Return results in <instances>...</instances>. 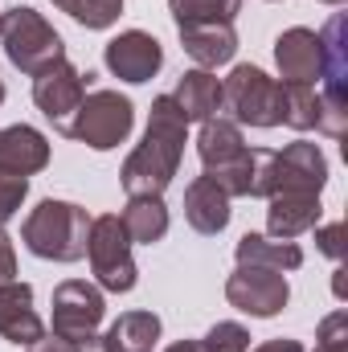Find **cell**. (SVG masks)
I'll return each instance as SVG.
<instances>
[{"mask_svg": "<svg viewBox=\"0 0 348 352\" xmlns=\"http://www.w3.org/2000/svg\"><path fill=\"white\" fill-rule=\"evenodd\" d=\"M188 144V119L176 107L173 94L152 98V115H148V131L140 140V148L123 160V192L127 197H164V188L173 184L180 156Z\"/></svg>", "mask_w": 348, "mask_h": 352, "instance_id": "1", "label": "cell"}, {"mask_svg": "<svg viewBox=\"0 0 348 352\" xmlns=\"http://www.w3.org/2000/svg\"><path fill=\"white\" fill-rule=\"evenodd\" d=\"M87 234L90 213L74 201H54L45 197L21 226V242L29 254L45 263H78L87 258Z\"/></svg>", "mask_w": 348, "mask_h": 352, "instance_id": "2", "label": "cell"}, {"mask_svg": "<svg viewBox=\"0 0 348 352\" xmlns=\"http://www.w3.org/2000/svg\"><path fill=\"white\" fill-rule=\"evenodd\" d=\"M0 41H4L8 66H17L29 78H37L41 70H50L54 62L66 58L62 33L37 8H29V4H17L8 12H0Z\"/></svg>", "mask_w": 348, "mask_h": 352, "instance_id": "3", "label": "cell"}, {"mask_svg": "<svg viewBox=\"0 0 348 352\" xmlns=\"http://www.w3.org/2000/svg\"><path fill=\"white\" fill-rule=\"evenodd\" d=\"M221 111L234 115L238 127H279L283 123V82L266 70L242 62L221 78Z\"/></svg>", "mask_w": 348, "mask_h": 352, "instance_id": "4", "label": "cell"}, {"mask_svg": "<svg viewBox=\"0 0 348 352\" xmlns=\"http://www.w3.org/2000/svg\"><path fill=\"white\" fill-rule=\"evenodd\" d=\"M131 127H135V107H131L127 94H119V90H90L78 102L66 135L94 148V152H111V148H119L131 135Z\"/></svg>", "mask_w": 348, "mask_h": 352, "instance_id": "5", "label": "cell"}, {"mask_svg": "<svg viewBox=\"0 0 348 352\" xmlns=\"http://www.w3.org/2000/svg\"><path fill=\"white\" fill-rule=\"evenodd\" d=\"M87 258H90V270H94V278H98L102 291L127 295L140 283V270H135V258H131V238H127L119 213L90 217Z\"/></svg>", "mask_w": 348, "mask_h": 352, "instance_id": "6", "label": "cell"}, {"mask_svg": "<svg viewBox=\"0 0 348 352\" xmlns=\"http://www.w3.org/2000/svg\"><path fill=\"white\" fill-rule=\"evenodd\" d=\"M102 316H107V303H102V291L94 283L66 278V283L54 287V320H50L54 336L83 344L90 336H98Z\"/></svg>", "mask_w": 348, "mask_h": 352, "instance_id": "7", "label": "cell"}, {"mask_svg": "<svg viewBox=\"0 0 348 352\" xmlns=\"http://www.w3.org/2000/svg\"><path fill=\"white\" fill-rule=\"evenodd\" d=\"M328 184V160L320 152V144L295 140L283 152H270L266 164V197L270 192H324Z\"/></svg>", "mask_w": 348, "mask_h": 352, "instance_id": "8", "label": "cell"}, {"mask_svg": "<svg viewBox=\"0 0 348 352\" xmlns=\"http://www.w3.org/2000/svg\"><path fill=\"white\" fill-rule=\"evenodd\" d=\"M94 74H83L78 66H70L66 58L62 62H54L50 70H41L37 78H33V102H37V111L66 135V127H70V119H74V111H78V102L87 98V87Z\"/></svg>", "mask_w": 348, "mask_h": 352, "instance_id": "9", "label": "cell"}, {"mask_svg": "<svg viewBox=\"0 0 348 352\" xmlns=\"http://www.w3.org/2000/svg\"><path fill=\"white\" fill-rule=\"evenodd\" d=\"M226 299H230L238 311L254 316V320H270V316H279V311L287 307L291 287H287V274H283V270L238 263V270L226 278Z\"/></svg>", "mask_w": 348, "mask_h": 352, "instance_id": "10", "label": "cell"}, {"mask_svg": "<svg viewBox=\"0 0 348 352\" xmlns=\"http://www.w3.org/2000/svg\"><path fill=\"white\" fill-rule=\"evenodd\" d=\"M102 62H107V70H111L115 78L140 87V82H152V78L160 74V66H164V50H160V41H156L152 33H144V29H127V33H119V37L107 41Z\"/></svg>", "mask_w": 348, "mask_h": 352, "instance_id": "11", "label": "cell"}, {"mask_svg": "<svg viewBox=\"0 0 348 352\" xmlns=\"http://www.w3.org/2000/svg\"><path fill=\"white\" fill-rule=\"evenodd\" d=\"M274 62H279V78L295 82V87H320L324 78V45L316 29H287L274 41Z\"/></svg>", "mask_w": 348, "mask_h": 352, "instance_id": "12", "label": "cell"}, {"mask_svg": "<svg viewBox=\"0 0 348 352\" xmlns=\"http://www.w3.org/2000/svg\"><path fill=\"white\" fill-rule=\"evenodd\" d=\"M320 197L316 192H270L266 197V238L295 242L299 234L320 226Z\"/></svg>", "mask_w": 348, "mask_h": 352, "instance_id": "13", "label": "cell"}, {"mask_svg": "<svg viewBox=\"0 0 348 352\" xmlns=\"http://www.w3.org/2000/svg\"><path fill=\"white\" fill-rule=\"evenodd\" d=\"M0 336L8 344H37L45 336L41 316L33 311V287L29 283H4L0 287Z\"/></svg>", "mask_w": 348, "mask_h": 352, "instance_id": "14", "label": "cell"}, {"mask_svg": "<svg viewBox=\"0 0 348 352\" xmlns=\"http://www.w3.org/2000/svg\"><path fill=\"white\" fill-rule=\"evenodd\" d=\"M50 164V140L29 127H0V173H17V176H33Z\"/></svg>", "mask_w": 348, "mask_h": 352, "instance_id": "15", "label": "cell"}, {"mask_svg": "<svg viewBox=\"0 0 348 352\" xmlns=\"http://www.w3.org/2000/svg\"><path fill=\"white\" fill-rule=\"evenodd\" d=\"M230 192L217 184V180H209V176H197L188 188H184V217H188V226L197 230V234H221L226 226H230Z\"/></svg>", "mask_w": 348, "mask_h": 352, "instance_id": "16", "label": "cell"}, {"mask_svg": "<svg viewBox=\"0 0 348 352\" xmlns=\"http://www.w3.org/2000/svg\"><path fill=\"white\" fill-rule=\"evenodd\" d=\"M184 54L201 66V70H217L238 54V33L234 25H193V29H176Z\"/></svg>", "mask_w": 348, "mask_h": 352, "instance_id": "17", "label": "cell"}, {"mask_svg": "<svg viewBox=\"0 0 348 352\" xmlns=\"http://www.w3.org/2000/svg\"><path fill=\"white\" fill-rule=\"evenodd\" d=\"M246 152V140H242V127L226 115H213L201 123V135H197V156L205 164V173H217L226 168L230 160H238Z\"/></svg>", "mask_w": 348, "mask_h": 352, "instance_id": "18", "label": "cell"}, {"mask_svg": "<svg viewBox=\"0 0 348 352\" xmlns=\"http://www.w3.org/2000/svg\"><path fill=\"white\" fill-rule=\"evenodd\" d=\"M173 98H176V107L184 111L188 123H205V119H213L221 111V78L213 70H201L197 66V70L180 74Z\"/></svg>", "mask_w": 348, "mask_h": 352, "instance_id": "19", "label": "cell"}, {"mask_svg": "<svg viewBox=\"0 0 348 352\" xmlns=\"http://www.w3.org/2000/svg\"><path fill=\"white\" fill-rule=\"evenodd\" d=\"M160 340V316L156 311H123L107 336H102V349L107 352H152Z\"/></svg>", "mask_w": 348, "mask_h": 352, "instance_id": "20", "label": "cell"}, {"mask_svg": "<svg viewBox=\"0 0 348 352\" xmlns=\"http://www.w3.org/2000/svg\"><path fill=\"white\" fill-rule=\"evenodd\" d=\"M123 230L140 246H156L168 234V205L164 197H127V209L119 213Z\"/></svg>", "mask_w": 348, "mask_h": 352, "instance_id": "21", "label": "cell"}, {"mask_svg": "<svg viewBox=\"0 0 348 352\" xmlns=\"http://www.w3.org/2000/svg\"><path fill=\"white\" fill-rule=\"evenodd\" d=\"M238 263L242 266H266V270H299L303 266V250L295 242H279L266 234H242L238 238Z\"/></svg>", "mask_w": 348, "mask_h": 352, "instance_id": "22", "label": "cell"}, {"mask_svg": "<svg viewBox=\"0 0 348 352\" xmlns=\"http://www.w3.org/2000/svg\"><path fill=\"white\" fill-rule=\"evenodd\" d=\"M176 29H193V25H234V16L242 12V0H168Z\"/></svg>", "mask_w": 348, "mask_h": 352, "instance_id": "23", "label": "cell"}, {"mask_svg": "<svg viewBox=\"0 0 348 352\" xmlns=\"http://www.w3.org/2000/svg\"><path fill=\"white\" fill-rule=\"evenodd\" d=\"M283 123L295 131H312L320 123V90L283 82Z\"/></svg>", "mask_w": 348, "mask_h": 352, "instance_id": "24", "label": "cell"}, {"mask_svg": "<svg viewBox=\"0 0 348 352\" xmlns=\"http://www.w3.org/2000/svg\"><path fill=\"white\" fill-rule=\"evenodd\" d=\"M54 4L87 29H111L123 12V0H54Z\"/></svg>", "mask_w": 348, "mask_h": 352, "instance_id": "25", "label": "cell"}, {"mask_svg": "<svg viewBox=\"0 0 348 352\" xmlns=\"http://www.w3.org/2000/svg\"><path fill=\"white\" fill-rule=\"evenodd\" d=\"M205 352H250V332L234 320H221L205 332Z\"/></svg>", "mask_w": 348, "mask_h": 352, "instance_id": "26", "label": "cell"}, {"mask_svg": "<svg viewBox=\"0 0 348 352\" xmlns=\"http://www.w3.org/2000/svg\"><path fill=\"white\" fill-rule=\"evenodd\" d=\"M29 197V176H17V173H0V230L21 213Z\"/></svg>", "mask_w": 348, "mask_h": 352, "instance_id": "27", "label": "cell"}, {"mask_svg": "<svg viewBox=\"0 0 348 352\" xmlns=\"http://www.w3.org/2000/svg\"><path fill=\"white\" fill-rule=\"evenodd\" d=\"M316 246L328 254V258H345V226L340 221H332V226H316Z\"/></svg>", "mask_w": 348, "mask_h": 352, "instance_id": "28", "label": "cell"}, {"mask_svg": "<svg viewBox=\"0 0 348 352\" xmlns=\"http://www.w3.org/2000/svg\"><path fill=\"white\" fill-rule=\"evenodd\" d=\"M12 278H17V250H12L8 234L0 230V287H4V283H12Z\"/></svg>", "mask_w": 348, "mask_h": 352, "instance_id": "29", "label": "cell"}, {"mask_svg": "<svg viewBox=\"0 0 348 352\" xmlns=\"http://www.w3.org/2000/svg\"><path fill=\"white\" fill-rule=\"evenodd\" d=\"M29 352H78V344L62 340V336H41L37 344H29Z\"/></svg>", "mask_w": 348, "mask_h": 352, "instance_id": "30", "label": "cell"}, {"mask_svg": "<svg viewBox=\"0 0 348 352\" xmlns=\"http://www.w3.org/2000/svg\"><path fill=\"white\" fill-rule=\"evenodd\" d=\"M250 352H303V344L291 340V336H279V340H262L259 349H250Z\"/></svg>", "mask_w": 348, "mask_h": 352, "instance_id": "31", "label": "cell"}, {"mask_svg": "<svg viewBox=\"0 0 348 352\" xmlns=\"http://www.w3.org/2000/svg\"><path fill=\"white\" fill-rule=\"evenodd\" d=\"M164 352H205V344H201V340H176V344H168Z\"/></svg>", "mask_w": 348, "mask_h": 352, "instance_id": "32", "label": "cell"}, {"mask_svg": "<svg viewBox=\"0 0 348 352\" xmlns=\"http://www.w3.org/2000/svg\"><path fill=\"white\" fill-rule=\"evenodd\" d=\"M316 352H348V349H332V344H316Z\"/></svg>", "mask_w": 348, "mask_h": 352, "instance_id": "33", "label": "cell"}, {"mask_svg": "<svg viewBox=\"0 0 348 352\" xmlns=\"http://www.w3.org/2000/svg\"><path fill=\"white\" fill-rule=\"evenodd\" d=\"M320 4H345V0H320Z\"/></svg>", "mask_w": 348, "mask_h": 352, "instance_id": "34", "label": "cell"}, {"mask_svg": "<svg viewBox=\"0 0 348 352\" xmlns=\"http://www.w3.org/2000/svg\"><path fill=\"white\" fill-rule=\"evenodd\" d=\"M0 102H4V82H0Z\"/></svg>", "mask_w": 348, "mask_h": 352, "instance_id": "35", "label": "cell"}]
</instances>
